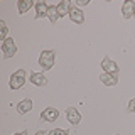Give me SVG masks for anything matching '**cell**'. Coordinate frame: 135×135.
I'll return each instance as SVG.
<instances>
[{"mask_svg": "<svg viewBox=\"0 0 135 135\" xmlns=\"http://www.w3.org/2000/svg\"><path fill=\"white\" fill-rule=\"evenodd\" d=\"M69 19L73 20L74 24H83V22H84V15H83V12L79 10V8H76V7L71 8V12H69Z\"/></svg>", "mask_w": 135, "mask_h": 135, "instance_id": "obj_10", "label": "cell"}, {"mask_svg": "<svg viewBox=\"0 0 135 135\" xmlns=\"http://www.w3.org/2000/svg\"><path fill=\"white\" fill-rule=\"evenodd\" d=\"M36 135H47V133H46V132H42V130H39V132H37Z\"/></svg>", "mask_w": 135, "mask_h": 135, "instance_id": "obj_20", "label": "cell"}, {"mask_svg": "<svg viewBox=\"0 0 135 135\" xmlns=\"http://www.w3.org/2000/svg\"><path fill=\"white\" fill-rule=\"evenodd\" d=\"M47 3L42 2V0H39V2L36 3V19H42V17H47Z\"/></svg>", "mask_w": 135, "mask_h": 135, "instance_id": "obj_8", "label": "cell"}, {"mask_svg": "<svg viewBox=\"0 0 135 135\" xmlns=\"http://www.w3.org/2000/svg\"><path fill=\"white\" fill-rule=\"evenodd\" d=\"M15 135H29L27 132H19V133H15Z\"/></svg>", "mask_w": 135, "mask_h": 135, "instance_id": "obj_21", "label": "cell"}, {"mask_svg": "<svg viewBox=\"0 0 135 135\" xmlns=\"http://www.w3.org/2000/svg\"><path fill=\"white\" fill-rule=\"evenodd\" d=\"M34 5L32 0H19V3H17V8H19V14H25V12L29 10Z\"/></svg>", "mask_w": 135, "mask_h": 135, "instance_id": "obj_14", "label": "cell"}, {"mask_svg": "<svg viewBox=\"0 0 135 135\" xmlns=\"http://www.w3.org/2000/svg\"><path fill=\"white\" fill-rule=\"evenodd\" d=\"M133 17H135V15H133Z\"/></svg>", "mask_w": 135, "mask_h": 135, "instance_id": "obj_23", "label": "cell"}, {"mask_svg": "<svg viewBox=\"0 0 135 135\" xmlns=\"http://www.w3.org/2000/svg\"><path fill=\"white\" fill-rule=\"evenodd\" d=\"M0 31H2V36H0V39L2 41H5L7 39V25L3 20H0Z\"/></svg>", "mask_w": 135, "mask_h": 135, "instance_id": "obj_16", "label": "cell"}, {"mask_svg": "<svg viewBox=\"0 0 135 135\" xmlns=\"http://www.w3.org/2000/svg\"><path fill=\"white\" fill-rule=\"evenodd\" d=\"M2 52H3V56H5V57H12L17 52V46H15L14 39L7 37V39L2 42Z\"/></svg>", "mask_w": 135, "mask_h": 135, "instance_id": "obj_3", "label": "cell"}, {"mask_svg": "<svg viewBox=\"0 0 135 135\" xmlns=\"http://www.w3.org/2000/svg\"><path fill=\"white\" fill-rule=\"evenodd\" d=\"M66 118H68V122H69V123L78 125L79 122H81V113H79L76 108L69 107V108H66Z\"/></svg>", "mask_w": 135, "mask_h": 135, "instance_id": "obj_6", "label": "cell"}, {"mask_svg": "<svg viewBox=\"0 0 135 135\" xmlns=\"http://www.w3.org/2000/svg\"><path fill=\"white\" fill-rule=\"evenodd\" d=\"M54 61H56V54L54 51H42L41 57H39V64L42 69H51L54 66Z\"/></svg>", "mask_w": 135, "mask_h": 135, "instance_id": "obj_1", "label": "cell"}, {"mask_svg": "<svg viewBox=\"0 0 135 135\" xmlns=\"http://www.w3.org/2000/svg\"><path fill=\"white\" fill-rule=\"evenodd\" d=\"M78 3L79 5H84V3H88V0H78Z\"/></svg>", "mask_w": 135, "mask_h": 135, "instance_id": "obj_19", "label": "cell"}, {"mask_svg": "<svg viewBox=\"0 0 135 135\" xmlns=\"http://www.w3.org/2000/svg\"><path fill=\"white\" fill-rule=\"evenodd\" d=\"M71 8H73V7H71L69 0H62V2L57 5V12H59V15H61V17H66V15H69Z\"/></svg>", "mask_w": 135, "mask_h": 135, "instance_id": "obj_11", "label": "cell"}, {"mask_svg": "<svg viewBox=\"0 0 135 135\" xmlns=\"http://www.w3.org/2000/svg\"><path fill=\"white\" fill-rule=\"evenodd\" d=\"M57 117H59L57 108H52V107L46 108L44 112L41 113V120H42V122H46V123H49V122H56V120H57Z\"/></svg>", "mask_w": 135, "mask_h": 135, "instance_id": "obj_4", "label": "cell"}, {"mask_svg": "<svg viewBox=\"0 0 135 135\" xmlns=\"http://www.w3.org/2000/svg\"><path fill=\"white\" fill-rule=\"evenodd\" d=\"M25 83V69H19L10 76V88L12 90H20Z\"/></svg>", "mask_w": 135, "mask_h": 135, "instance_id": "obj_2", "label": "cell"}, {"mask_svg": "<svg viewBox=\"0 0 135 135\" xmlns=\"http://www.w3.org/2000/svg\"><path fill=\"white\" fill-rule=\"evenodd\" d=\"M49 135H69V133H68L66 130H62V128H54Z\"/></svg>", "mask_w": 135, "mask_h": 135, "instance_id": "obj_17", "label": "cell"}, {"mask_svg": "<svg viewBox=\"0 0 135 135\" xmlns=\"http://www.w3.org/2000/svg\"><path fill=\"white\" fill-rule=\"evenodd\" d=\"M100 81H103V84H107V86H115V84L118 83V74L103 73L100 76Z\"/></svg>", "mask_w": 135, "mask_h": 135, "instance_id": "obj_9", "label": "cell"}, {"mask_svg": "<svg viewBox=\"0 0 135 135\" xmlns=\"http://www.w3.org/2000/svg\"><path fill=\"white\" fill-rule=\"evenodd\" d=\"M31 108H32V100H22L19 105H17V112L20 113V115H24V113H27V112H31Z\"/></svg>", "mask_w": 135, "mask_h": 135, "instance_id": "obj_13", "label": "cell"}, {"mask_svg": "<svg viewBox=\"0 0 135 135\" xmlns=\"http://www.w3.org/2000/svg\"><path fill=\"white\" fill-rule=\"evenodd\" d=\"M128 110L132 113H135V98L133 100H130V103H128Z\"/></svg>", "mask_w": 135, "mask_h": 135, "instance_id": "obj_18", "label": "cell"}, {"mask_svg": "<svg viewBox=\"0 0 135 135\" xmlns=\"http://www.w3.org/2000/svg\"><path fill=\"white\" fill-rule=\"evenodd\" d=\"M101 68H103L105 73H110V74H118V64L115 61H112L110 57H105L101 61Z\"/></svg>", "mask_w": 135, "mask_h": 135, "instance_id": "obj_5", "label": "cell"}, {"mask_svg": "<svg viewBox=\"0 0 135 135\" xmlns=\"http://www.w3.org/2000/svg\"><path fill=\"white\" fill-rule=\"evenodd\" d=\"M115 135H118V133H115Z\"/></svg>", "mask_w": 135, "mask_h": 135, "instance_id": "obj_22", "label": "cell"}, {"mask_svg": "<svg viewBox=\"0 0 135 135\" xmlns=\"http://www.w3.org/2000/svg\"><path fill=\"white\" fill-rule=\"evenodd\" d=\"M122 15L125 19H130V17L135 15V3L132 0H125L123 2V5H122Z\"/></svg>", "mask_w": 135, "mask_h": 135, "instance_id": "obj_7", "label": "cell"}, {"mask_svg": "<svg viewBox=\"0 0 135 135\" xmlns=\"http://www.w3.org/2000/svg\"><path fill=\"white\" fill-rule=\"evenodd\" d=\"M47 17H49V20H51V22H57V19H59V17H61V15H59V12H57V5L56 7H49V10H47Z\"/></svg>", "mask_w": 135, "mask_h": 135, "instance_id": "obj_15", "label": "cell"}, {"mask_svg": "<svg viewBox=\"0 0 135 135\" xmlns=\"http://www.w3.org/2000/svg\"><path fill=\"white\" fill-rule=\"evenodd\" d=\"M31 81L36 84V86H46L47 79H46V76L42 73H32L31 74Z\"/></svg>", "mask_w": 135, "mask_h": 135, "instance_id": "obj_12", "label": "cell"}]
</instances>
